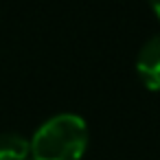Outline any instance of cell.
<instances>
[{
	"mask_svg": "<svg viewBox=\"0 0 160 160\" xmlns=\"http://www.w3.org/2000/svg\"><path fill=\"white\" fill-rule=\"evenodd\" d=\"M88 147L86 121L77 114H55L31 138L33 160H79Z\"/></svg>",
	"mask_w": 160,
	"mask_h": 160,
	"instance_id": "6da1fadb",
	"label": "cell"
},
{
	"mask_svg": "<svg viewBox=\"0 0 160 160\" xmlns=\"http://www.w3.org/2000/svg\"><path fill=\"white\" fill-rule=\"evenodd\" d=\"M136 72L149 90H160V33L142 44L136 57Z\"/></svg>",
	"mask_w": 160,
	"mask_h": 160,
	"instance_id": "7a4b0ae2",
	"label": "cell"
},
{
	"mask_svg": "<svg viewBox=\"0 0 160 160\" xmlns=\"http://www.w3.org/2000/svg\"><path fill=\"white\" fill-rule=\"evenodd\" d=\"M31 153V140L22 134L5 132L0 134V160H27Z\"/></svg>",
	"mask_w": 160,
	"mask_h": 160,
	"instance_id": "3957f363",
	"label": "cell"
},
{
	"mask_svg": "<svg viewBox=\"0 0 160 160\" xmlns=\"http://www.w3.org/2000/svg\"><path fill=\"white\" fill-rule=\"evenodd\" d=\"M153 11H156V16L160 18V2H153Z\"/></svg>",
	"mask_w": 160,
	"mask_h": 160,
	"instance_id": "277c9868",
	"label": "cell"
}]
</instances>
